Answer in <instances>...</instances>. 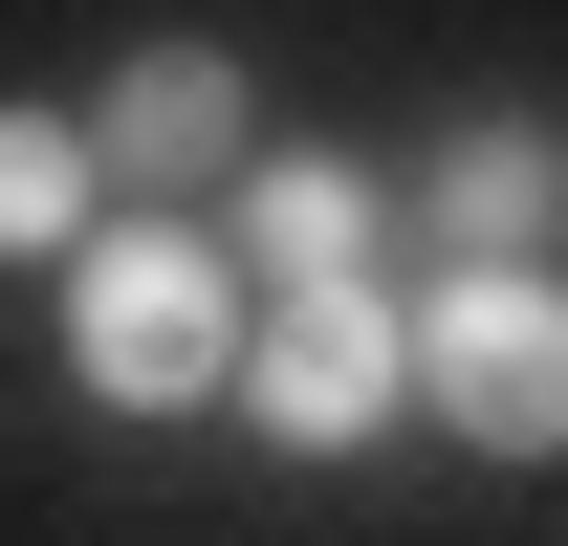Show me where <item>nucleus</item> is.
<instances>
[{
  "label": "nucleus",
  "instance_id": "obj_4",
  "mask_svg": "<svg viewBox=\"0 0 568 546\" xmlns=\"http://www.w3.org/2000/svg\"><path fill=\"white\" fill-rule=\"evenodd\" d=\"M241 153H263V88H241V44H197V22L132 44L110 110H88V175H110V198H219Z\"/></svg>",
  "mask_w": 568,
  "mask_h": 546
},
{
  "label": "nucleus",
  "instance_id": "obj_6",
  "mask_svg": "<svg viewBox=\"0 0 568 546\" xmlns=\"http://www.w3.org/2000/svg\"><path fill=\"white\" fill-rule=\"evenodd\" d=\"M241 284H372V175L351 153H241Z\"/></svg>",
  "mask_w": 568,
  "mask_h": 546
},
{
  "label": "nucleus",
  "instance_id": "obj_2",
  "mask_svg": "<svg viewBox=\"0 0 568 546\" xmlns=\"http://www.w3.org/2000/svg\"><path fill=\"white\" fill-rule=\"evenodd\" d=\"M416 415L459 459H568V263H437L416 284Z\"/></svg>",
  "mask_w": 568,
  "mask_h": 546
},
{
  "label": "nucleus",
  "instance_id": "obj_1",
  "mask_svg": "<svg viewBox=\"0 0 568 546\" xmlns=\"http://www.w3.org/2000/svg\"><path fill=\"white\" fill-rule=\"evenodd\" d=\"M241 328H263V284L219 263L197 219H88V241H67V372H88L110 415L241 394Z\"/></svg>",
  "mask_w": 568,
  "mask_h": 546
},
{
  "label": "nucleus",
  "instance_id": "obj_7",
  "mask_svg": "<svg viewBox=\"0 0 568 546\" xmlns=\"http://www.w3.org/2000/svg\"><path fill=\"white\" fill-rule=\"evenodd\" d=\"M88 198H110L88 175V110H0V263H67Z\"/></svg>",
  "mask_w": 568,
  "mask_h": 546
},
{
  "label": "nucleus",
  "instance_id": "obj_5",
  "mask_svg": "<svg viewBox=\"0 0 568 546\" xmlns=\"http://www.w3.org/2000/svg\"><path fill=\"white\" fill-rule=\"evenodd\" d=\"M437 263H568V110H459L437 132Z\"/></svg>",
  "mask_w": 568,
  "mask_h": 546
},
{
  "label": "nucleus",
  "instance_id": "obj_3",
  "mask_svg": "<svg viewBox=\"0 0 568 546\" xmlns=\"http://www.w3.org/2000/svg\"><path fill=\"white\" fill-rule=\"evenodd\" d=\"M241 415H263L284 459H372V437L416 415V306H394V284H263Z\"/></svg>",
  "mask_w": 568,
  "mask_h": 546
}]
</instances>
